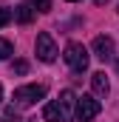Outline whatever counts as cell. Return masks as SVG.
<instances>
[{
	"label": "cell",
	"mask_w": 119,
	"mask_h": 122,
	"mask_svg": "<svg viewBox=\"0 0 119 122\" xmlns=\"http://www.w3.org/2000/svg\"><path fill=\"white\" fill-rule=\"evenodd\" d=\"M99 99H94L91 94H82L79 99H77V119L79 122H94L99 117Z\"/></svg>",
	"instance_id": "3957f363"
},
{
	"label": "cell",
	"mask_w": 119,
	"mask_h": 122,
	"mask_svg": "<svg viewBox=\"0 0 119 122\" xmlns=\"http://www.w3.org/2000/svg\"><path fill=\"white\" fill-rule=\"evenodd\" d=\"M11 51H14V48H11V43L0 37V60H6V57H11Z\"/></svg>",
	"instance_id": "8fae6325"
},
{
	"label": "cell",
	"mask_w": 119,
	"mask_h": 122,
	"mask_svg": "<svg viewBox=\"0 0 119 122\" xmlns=\"http://www.w3.org/2000/svg\"><path fill=\"white\" fill-rule=\"evenodd\" d=\"M11 20H14V9H0V29L9 26Z\"/></svg>",
	"instance_id": "30bf717a"
},
{
	"label": "cell",
	"mask_w": 119,
	"mask_h": 122,
	"mask_svg": "<svg viewBox=\"0 0 119 122\" xmlns=\"http://www.w3.org/2000/svg\"><path fill=\"white\" fill-rule=\"evenodd\" d=\"M0 99H3V85H0Z\"/></svg>",
	"instance_id": "e0dca14e"
},
{
	"label": "cell",
	"mask_w": 119,
	"mask_h": 122,
	"mask_svg": "<svg viewBox=\"0 0 119 122\" xmlns=\"http://www.w3.org/2000/svg\"><path fill=\"white\" fill-rule=\"evenodd\" d=\"M62 57H65L68 68H71L74 74H82V71H88V51H85V46H82V43H68Z\"/></svg>",
	"instance_id": "6da1fadb"
},
{
	"label": "cell",
	"mask_w": 119,
	"mask_h": 122,
	"mask_svg": "<svg viewBox=\"0 0 119 122\" xmlns=\"http://www.w3.org/2000/svg\"><path fill=\"white\" fill-rule=\"evenodd\" d=\"M6 122H17V108H6Z\"/></svg>",
	"instance_id": "4fadbf2b"
},
{
	"label": "cell",
	"mask_w": 119,
	"mask_h": 122,
	"mask_svg": "<svg viewBox=\"0 0 119 122\" xmlns=\"http://www.w3.org/2000/svg\"><path fill=\"white\" fill-rule=\"evenodd\" d=\"M94 3H96V6H102V3H108V0H94Z\"/></svg>",
	"instance_id": "9a60e30c"
},
{
	"label": "cell",
	"mask_w": 119,
	"mask_h": 122,
	"mask_svg": "<svg viewBox=\"0 0 119 122\" xmlns=\"http://www.w3.org/2000/svg\"><path fill=\"white\" fill-rule=\"evenodd\" d=\"M68 3H77V0H68Z\"/></svg>",
	"instance_id": "ac0fdd59"
},
{
	"label": "cell",
	"mask_w": 119,
	"mask_h": 122,
	"mask_svg": "<svg viewBox=\"0 0 119 122\" xmlns=\"http://www.w3.org/2000/svg\"><path fill=\"white\" fill-rule=\"evenodd\" d=\"M57 105H60V114H62V119H65V122L74 119V94H71V91H62V94H60Z\"/></svg>",
	"instance_id": "8992f818"
},
{
	"label": "cell",
	"mask_w": 119,
	"mask_h": 122,
	"mask_svg": "<svg viewBox=\"0 0 119 122\" xmlns=\"http://www.w3.org/2000/svg\"><path fill=\"white\" fill-rule=\"evenodd\" d=\"M43 117H45V122H65L62 114H60V105H57V102H48V105L43 108Z\"/></svg>",
	"instance_id": "9c48e42d"
},
{
	"label": "cell",
	"mask_w": 119,
	"mask_h": 122,
	"mask_svg": "<svg viewBox=\"0 0 119 122\" xmlns=\"http://www.w3.org/2000/svg\"><path fill=\"white\" fill-rule=\"evenodd\" d=\"M37 9H40V11H51V0H40Z\"/></svg>",
	"instance_id": "5bb4252c"
},
{
	"label": "cell",
	"mask_w": 119,
	"mask_h": 122,
	"mask_svg": "<svg viewBox=\"0 0 119 122\" xmlns=\"http://www.w3.org/2000/svg\"><path fill=\"white\" fill-rule=\"evenodd\" d=\"M43 97H45V85L31 82V85H23V88H17V91H14V105L29 108V105H34V102H40Z\"/></svg>",
	"instance_id": "7a4b0ae2"
},
{
	"label": "cell",
	"mask_w": 119,
	"mask_h": 122,
	"mask_svg": "<svg viewBox=\"0 0 119 122\" xmlns=\"http://www.w3.org/2000/svg\"><path fill=\"white\" fill-rule=\"evenodd\" d=\"M29 3H34V6H40V0H29Z\"/></svg>",
	"instance_id": "2e32d148"
},
{
	"label": "cell",
	"mask_w": 119,
	"mask_h": 122,
	"mask_svg": "<svg viewBox=\"0 0 119 122\" xmlns=\"http://www.w3.org/2000/svg\"><path fill=\"white\" fill-rule=\"evenodd\" d=\"M116 65H119V62H116Z\"/></svg>",
	"instance_id": "d6986e66"
},
{
	"label": "cell",
	"mask_w": 119,
	"mask_h": 122,
	"mask_svg": "<svg viewBox=\"0 0 119 122\" xmlns=\"http://www.w3.org/2000/svg\"><path fill=\"white\" fill-rule=\"evenodd\" d=\"M37 57L43 62H54L57 60V46H54V37L48 34V31H43V34H37Z\"/></svg>",
	"instance_id": "277c9868"
},
{
	"label": "cell",
	"mask_w": 119,
	"mask_h": 122,
	"mask_svg": "<svg viewBox=\"0 0 119 122\" xmlns=\"http://www.w3.org/2000/svg\"><path fill=\"white\" fill-rule=\"evenodd\" d=\"M91 88H94V94H96V97H108V91H111V82H108L105 71L91 74Z\"/></svg>",
	"instance_id": "52a82bcc"
},
{
	"label": "cell",
	"mask_w": 119,
	"mask_h": 122,
	"mask_svg": "<svg viewBox=\"0 0 119 122\" xmlns=\"http://www.w3.org/2000/svg\"><path fill=\"white\" fill-rule=\"evenodd\" d=\"M11 68H14V74H26V71H29V62H26V60H14Z\"/></svg>",
	"instance_id": "7c38bea8"
},
{
	"label": "cell",
	"mask_w": 119,
	"mask_h": 122,
	"mask_svg": "<svg viewBox=\"0 0 119 122\" xmlns=\"http://www.w3.org/2000/svg\"><path fill=\"white\" fill-rule=\"evenodd\" d=\"M14 20L23 23V26L34 20V9H31V3H20V6H14Z\"/></svg>",
	"instance_id": "ba28073f"
},
{
	"label": "cell",
	"mask_w": 119,
	"mask_h": 122,
	"mask_svg": "<svg viewBox=\"0 0 119 122\" xmlns=\"http://www.w3.org/2000/svg\"><path fill=\"white\" fill-rule=\"evenodd\" d=\"M114 40L108 37V34H99V37H94V57L96 60H102V62H108V60H114Z\"/></svg>",
	"instance_id": "5b68a950"
}]
</instances>
